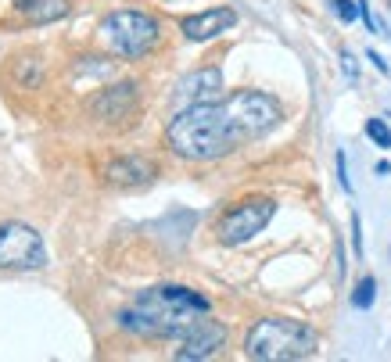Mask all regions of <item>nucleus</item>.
<instances>
[{"label": "nucleus", "instance_id": "1", "mask_svg": "<svg viewBox=\"0 0 391 362\" xmlns=\"http://www.w3.org/2000/svg\"><path fill=\"white\" fill-rule=\"evenodd\" d=\"M280 123V104L259 90H237L212 104H194L173 115L165 140L187 162H215L244 140L266 137Z\"/></svg>", "mask_w": 391, "mask_h": 362}, {"label": "nucleus", "instance_id": "2", "mask_svg": "<svg viewBox=\"0 0 391 362\" xmlns=\"http://www.w3.org/2000/svg\"><path fill=\"white\" fill-rule=\"evenodd\" d=\"M212 301L191 287H151L140 290L130 309L119 312V327L140 337H183L205 312Z\"/></svg>", "mask_w": 391, "mask_h": 362}, {"label": "nucleus", "instance_id": "3", "mask_svg": "<svg viewBox=\"0 0 391 362\" xmlns=\"http://www.w3.org/2000/svg\"><path fill=\"white\" fill-rule=\"evenodd\" d=\"M244 351L255 362H298V358L316 355V334L298 319L269 316L248 330Z\"/></svg>", "mask_w": 391, "mask_h": 362}, {"label": "nucleus", "instance_id": "4", "mask_svg": "<svg viewBox=\"0 0 391 362\" xmlns=\"http://www.w3.org/2000/svg\"><path fill=\"white\" fill-rule=\"evenodd\" d=\"M97 36L104 40V47L119 57H144L158 47L162 33H158V22L144 11H111Z\"/></svg>", "mask_w": 391, "mask_h": 362}, {"label": "nucleus", "instance_id": "5", "mask_svg": "<svg viewBox=\"0 0 391 362\" xmlns=\"http://www.w3.org/2000/svg\"><path fill=\"white\" fill-rule=\"evenodd\" d=\"M47 266V248L43 237L26 226V222H4L0 226V269L11 273H29Z\"/></svg>", "mask_w": 391, "mask_h": 362}, {"label": "nucleus", "instance_id": "6", "mask_svg": "<svg viewBox=\"0 0 391 362\" xmlns=\"http://www.w3.org/2000/svg\"><path fill=\"white\" fill-rule=\"evenodd\" d=\"M273 215H276V205H273L269 198H248V201H241L237 208H230L227 215L219 219L215 233H219V240H222L227 248L248 244L251 237H259V233L269 226Z\"/></svg>", "mask_w": 391, "mask_h": 362}, {"label": "nucleus", "instance_id": "7", "mask_svg": "<svg viewBox=\"0 0 391 362\" xmlns=\"http://www.w3.org/2000/svg\"><path fill=\"white\" fill-rule=\"evenodd\" d=\"M222 344H227V327L215 323V319H198L183 337H180V348H176V358L180 362H194V358H212Z\"/></svg>", "mask_w": 391, "mask_h": 362}, {"label": "nucleus", "instance_id": "8", "mask_svg": "<svg viewBox=\"0 0 391 362\" xmlns=\"http://www.w3.org/2000/svg\"><path fill=\"white\" fill-rule=\"evenodd\" d=\"M219 90H222V72H219V69L187 72V76L176 83V90H173L176 111L194 108V104H212V101H219Z\"/></svg>", "mask_w": 391, "mask_h": 362}, {"label": "nucleus", "instance_id": "9", "mask_svg": "<svg viewBox=\"0 0 391 362\" xmlns=\"http://www.w3.org/2000/svg\"><path fill=\"white\" fill-rule=\"evenodd\" d=\"M234 26H237V11L234 8H212V11H201V15H187L180 22V33L191 43H205V40H215L222 33H230Z\"/></svg>", "mask_w": 391, "mask_h": 362}, {"label": "nucleus", "instance_id": "10", "mask_svg": "<svg viewBox=\"0 0 391 362\" xmlns=\"http://www.w3.org/2000/svg\"><path fill=\"white\" fill-rule=\"evenodd\" d=\"M133 108H137V86H133V83H115V86H108V90L94 101V111L104 118V123L130 118Z\"/></svg>", "mask_w": 391, "mask_h": 362}, {"label": "nucleus", "instance_id": "11", "mask_svg": "<svg viewBox=\"0 0 391 362\" xmlns=\"http://www.w3.org/2000/svg\"><path fill=\"white\" fill-rule=\"evenodd\" d=\"M154 172H158L154 162L137 158V154L119 158V162H111V165L104 169L108 183H115V187H144V183H151V176H154Z\"/></svg>", "mask_w": 391, "mask_h": 362}, {"label": "nucleus", "instance_id": "12", "mask_svg": "<svg viewBox=\"0 0 391 362\" xmlns=\"http://www.w3.org/2000/svg\"><path fill=\"white\" fill-rule=\"evenodd\" d=\"M15 8L33 22V26H47L69 15V0H15Z\"/></svg>", "mask_w": 391, "mask_h": 362}, {"label": "nucleus", "instance_id": "13", "mask_svg": "<svg viewBox=\"0 0 391 362\" xmlns=\"http://www.w3.org/2000/svg\"><path fill=\"white\" fill-rule=\"evenodd\" d=\"M373 298H377V280H373V276H363V280L356 283V290H352V305L366 312V309L373 305Z\"/></svg>", "mask_w": 391, "mask_h": 362}, {"label": "nucleus", "instance_id": "14", "mask_svg": "<svg viewBox=\"0 0 391 362\" xmlns=\"http://www.w3.org/2000/svg\"><path fill=\"white\" fill-rule=\"evenodd\" d=\"M366 137L377 144V147H391V126L384 123V118H366Z\"/></svg>", "mask_w": 391, "mask_h": 362}, {"label": "nucleus", "instance_id": "15", "mask_svg": "<svg viewBox=\"0 0 391 362\" xmlns=\"http://www.w3.org/2000/svg\"><path fill=\"white\" fill-rule=\"evenodd\" d=\"M330 8H334V15H338L345 26H352L363 11H359V0H330Z\"/></svg>", "mask_w": 391, "mask_h": 362}, {"label": "nucleus", "instance_id": "16", "mask_svg": "<svg viewBox=\"0 0 391 362\" xmlns=\"http://www.w3.org/2000/svg\"><path fill=\"white\" fill-rule=\"evenodd\" d=\"M352 248H356V259H363V219H359V212H352Z\"/></svg>", "mask_w": 391, "mask_h": 362}, {"label": "nucleus", "instance_id": "17", "mask_svg": "<svg viewBox=\"0 0 391 362\" xmlns=\"http://www.w3.org/2000/svg\"><path fill=\"white\" fill-rule=\"evenodd\" d=\"M338 183H341V191L352 194V179H348V169H345V151H338Z\"/></svg>", "mask_w": 391, "mask_h": 362}, {"label": "nucleus", "instance_id": "18", "mask_svg": "<svg viewBox=\"0 0 391 362\" xmlns=\"http://www.w3.org/2000/svg\"><path fill=\"white\" fill-rule=\"evenodd\" d=\"M341 69H345V76H348V79H359V65H356V57H352L348 50L341 54Z\"/></svg>", "mask_w": 391, "mask_h": 362}, {"label": "nucleus", "instance_id": "19", "mask_svg": "<svg viewBox=\"0 0 391 362\" xmlns=\"http://www.w3.org/2000/svg\"><path fill=\"white\" fill-rule=\"evenodd\" d=\"M366 57H370V62H373V65H377V72H384V76H387V72H391V69H387V62H384V57H380V54H377V50H366Z\"/></svg>", "mask_w": 391, "mask_h": 362}, {"label": "nucleus", "instance_id": "20", "mask_svg": "<svg viewBox=\"0 0 391 362\" xmlns=\"http://www.w3.org/2000/svg\"><path fill=\"white\" fill-rule=\"evenodd\" d=\"M377 176H391V162H377Z\"/></svg>", "mask_w": 391, "mask_h": 362}]
</instances>
